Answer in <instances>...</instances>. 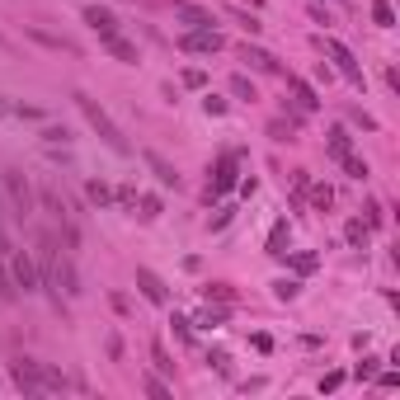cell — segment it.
<instances>
[{
    "label": "cell",
    "mask_w": 400,
    "mask_h": 400,
    "mask_svg": "<svg viewBox=\"0 0 400 400\" xmlns=\"http://www.w3.org/2000/svg\"><path fill=\"white\" fill-rule=\"evenodd\" d=\"M76 104H80L85 123H90L94 132H99V141H104L108 151H118V155H127V151H132V146H127V137L118 132V123H113V118H108L104 108H99V99H90V94H76Z\"/></svg>",
    "instance_id": "obj_1"
},
{
    "label": "cell",
    "mask_w": 400,
    "mask_h": 400,
    "mask_svg": "<svg viewBox=\"0 0 400 400\" xmlns=\"http://www.w3.org/2000/svg\"><path fill=\"white\" fill-rule=\"evenodd\" d=\"M321 52L335 62V71L349 80V85H363V66H358V57H354L344 43H339V38H321Z\"/></svg>",
    "instance_id": "obj_2"
},
{
    "label": "cell",
    "mask_w": 400,
    "mask_h": 400,
    "mask_svg": "<svg viewBox=\"0 0 400 400\" xmlns=\"http://www.w3.org/2000/svg\"><path fill=\"white\" fill-rule=\"evenodd\" d=\"M221 47H226V38L217 29H188L184 38H179V52H188V57H212Z\"/></svg>",
    "instance_id": "obj_3"
},
{
    "label": "cell",
    "mask_w": 400,
    "mask_h": 400,
    "mask_svg": "<svg viewBox=\"0 0 400 400\" xmlns=\"http://www.w3.org/2000/svg\"><path fill=\"white\" fill-rule=\"evenodd\" d=\"M236 174H240V160H236V155L226 151V155H221V160L212 165V179H207V202L221 198L226 188H236Z\"/></svg>",
    "instance_id": "obj_4"
},
{
    "label": "cell",
    "mask_w": 400,
    "mask_h": 400,
    "mask_svg": "<svg viewBox=\"0 0 400 400\" xmlns=\"http://www.w3.org/2000/svg\"><path fill=\"white\" fill-rule=\"evenodd\" d=\"M0 179H5V193H10V202H15V212L24 217V212L33 207V188H29V179H24L19 169H5Z\"/></svg>",
    "instance_id": "obj_5"
},
{
    "label": "cell",
    "mask_w": 400,
    "mask_h": 400,
    "mask_svg": "<svg viewBox=\"0 0 400 400\" xmlns=\"http://www.w3.org/2000/svg\"><path fill=\"white\" fill-rule=\"evenodd\" d=\"M10 278H15V288H24V292H38V269H33V259L24 250H10Z\"/></svg>",
    "instance_id": "obj_6"
},
{
    "label": "cell",
    "mask_w": 400,
    "mask_h": 400,
    "mask_svg": "<svg viewBox=\"0 0 400 400\" xmlns=\"http://www.w3.org/2000/svg\"><path fill=\"white\" fill-rule=\"evenodd\" d=\"M10 382H15L24 396H38V391H43V382H38V363H33V358H15V363H10Z\"/></svg>",
    "instance_id": "obj_7"
},
{
    "label": "cell",
    "mask_w": 400,
    "mask_h": 400,
    "mask_svg": "<svg viewBox=\"0 0 400 400\" xmlns=\"http://www.w3.org/2000/svg\"><path fill=\"white\" fill-rule=\"evenodd\" d=\"M174 19L188 24V29H212L217 24L212 10H202V5H193V0H174Z\"/></svg>",
    "instance_id": "obj_8"
},
{
    "label": "cell",
    "mask_w": 400,
    "mask_h": 400,
    "mask_svg": "<svg viewBox=\"0 0 400 400\" xmlns=\"http://www.w3.org/2000/svg\"><path fill=\"white\" fill-rule=\"evenodd\" d=\"M288 94H292V108H302V113H316L321 108V94L311 90L302 76H288Z\"/></svg>",
    "instance_id": "obj_9"
},
{
    "label": "cell",
    "mask_w": 400,
    "mask_h": 400,
    "mask_svg": "<svg viewBox=\"0 0 400 400\" xmlns=\"http://www.w3.org/2000/svg\"><path fill=\"white\" fill-rule=\"evenodd\" d=\"M240 62H250L254 71H269V76H283L278 57H273V52H264V47H254V43H240Z\"/></svg>",
    "instance_id": "obj_10"
},
{
    "label": "cell",
    "mask_w": 400,
    "mask_h": 400,
    "mask_svg": "<svg viewBox=\"0 0 400 400\" xmlns=\"http://www.w3.org/2000/svg\"><path fill=\"white\" fill-rule=\"evenodd\" d=\"M85 24H90L99 38H118V15L104 10V5H90V10H85Z\"/></svg>",
    "instance_id": "obj_11"
},
{
    "label": "cell",
    "mask_w": 400,
    "mask_h": 400,
    "mask_svg": "<svg viewBox=\"0 0 400 400\" xmlns=\"http://www.w3.org/2000/svg\"><path fill=\"white\" fill-rule=\"evenodd\" d=\"M137 288H141V297H146V302H155V307H165V302H169L165 283H160L151 269H137Z\"/></svg>",
    "instance_id": "obj_12"
},
{
    "label": "cell",
    "mask_w": 400,
    "mask_h": 400,
    "mask_svg": "<svg viewBox=\"0 0 400 400\" xmlns=\"http://www.w3.org/2000/svg\"><path fill=\"white\" fill-rule=\"evenodd\" d=\"M288 240H292V226H288V221H283V217H278L273 221V231H269V254H273V259H288Z\"/></svg>",
    "instance_id": "obj_13"
},
{
    "label": "cell",
    "mask_w": 400,
    "mask_h": 400,
    "mask_svg": "<svg viewBox=\"0 0 400 400\" xmlns=\"http://www.w3.org/2000/svg\"><path fill=\"white\" fill-rule=\"evenodd\" d=\"M104 52L113 57V62H123V66H137V47L127 43L123 33H118V38H104Z\"/></svg>",
    "instance_id": "obj_14"
},
{
    "label": "cell",
    "mask_w": 400,
    "mask_h": 400,
    "mask_svg": "<svg viewBox=\"0 0 400 400\" xmlns=\"http://www.w3.org/2000/svg\"><path fill=\"white\" fill-rule=\"evenodd\" d=\"M146 165H151V169H155V179H160V184H165V188H179V169L169 165L165 155H155V151H146Z\"/></svg>",
    "instance_id": "obj_15"
},
{
    "label": "cell",
    "mask_w": 400,
    "mask_h": 400,
    "mask_svg": "<svg viewBox=\"0 0 400 400\" xmlns=\"http://www.w3.org/2000/svg\"><path fill=\"white\" fill-rule=\"evenodd\" d=\"M5 254H10V245L0 240V302H15L19 288H15V278H10V269H5Z\"/></svg>",
    "instance_id": "obj_16"
},
{
    "label": "cell",
    "mask_w": 400,
    "mask_h": 400,
    "mask_svg": "<svg viewBox=\"0 0 400 400\" xmlns=\"http://www.w3.org/2000/svg\"><path fill=\"white\" fill-rule=\"evenodd\" d=\"M368 236H372V226L368 221H363V217H354V221H349V226H344V240H349V245H368Z\"/></svg>",
    "instance_id": "obj_17"
},
{
    "label": "cell",
    "mask_w": 400,
    "mask_h": 400,
    "mask_svg": "<svg viewBox=\"0 0 400 400\" xmlns=\"http://www.w3.org/2000/svg\"><path fill=\"white\" fill-rule=\"evenodd\" d=\"M372 24H377V29H396V10H391V0H372Z\"/></svg>",
    "instance_id": "obj_18"
},
{
    "label": "cell",
    "mask_w": 400,
    "mask_h": 400,
    "mask_svg": "<svg viewBox=\"0 0 400 400\" xmlns=\"http://www.w3.org/2000/svg\"><path fill=\"white\" fill-rule=\"evenodd\" d=\"M339 165H344V174H349V179H368V174H372L368 160H363V155H354V151H349V155H339Z\"/></svg>",
    "instance_id": "obj_19"
},
{
    "label": "cell",
    "mask_w": 400,
    "mask_h": 400,
    "mask_svg": "<svg viewBox=\"0 0 400 400\" xmlns=\"http://www.w3.org/2000/svg\"><path fill=\"white\" fill-rule=\"evenodd\" d=\"M349 151H354V137H349L344 127H335V132H330V155L339 160V155H349Z\"/></svg>",
    "instance_id": "obj_20"
},
{
    "label": "cell",
    "mask_w": 400,
    "mask_h": 400,
    "mask_svg": "<svg viewBox=\"0 0 400 400\" xmlns=\"http://www.w3.org/2000/svg\"><path fill=\"white\" fill-rule=\"evenodd\" d=\"M38 382H43V391H66V377L57 368H43V363H38Z\"/></svg>",
    "instance_id": "obj_21"
},
{
    "label": "cell",
    "mask_w": 400,
    "mask_h": 400,
    "mask_svg": "<svg viewBox=\"0 0 400 400\" xmlns=\"http://www.w3.org/2000/svg\"><path fill=\"white\" fill-rule=\"evenodd\" d=\"M307 193H311V207H321V212L335 202V188L330 184H307Z\"/></svg>",
    "instance_id": "obj_22"
},
{
    "label": "cell",
    "mask_w": 400,
    "mask_h": 400,
    "mask_svg": "<svg viewBox=\"0 0 400 400\" xmlns=\"http://www.w3.org/2000/svg\"><path fill=\"white\" fill-rule=\"evenodd\" d=\"M85 193H90V202H94V207H104V202L113 198V188H108L104 179H90V184H85Z\"/></svg>",
    "instance_id": "obj_23"
},
{
    "label": "cell",
    "mask_w": 400,
    "mask_h": 400,
    "mask_svg": "<svg viewBox=\"0 0 400 400\" xmlns=\"http://www.w3.org/2000/svg\"><path fill=\"white\" fill-rule=\"evenodd\" d=\"M297 292H302V283H297V278H278V283H273V297H278V302H292Z\"/></svg>",
    "instance_id": "obj_24"
},
{
    "label": "cell",
    "mask_w": 400,
    "mask_h": 400,
    "mask_svg": "<svg viewBox=\"0 0 400 400\" xmlns=\"http://www.w3.org/2000/svg\"><path fill=\"white\" fill-rule=\"evenodd\" d=\"M202 292H207V302H236V288H231V283H207Z\"/></svg>",
    "instance_id": "obj_25"
},
{
    "label": "cell",
    "mask_w": 400,
    "mask_h": 400,
    "mask_svg": "<svg viewBox=\"0 0 400 400\" xmlns=\"http://www.w3.org/2000/svg\"><path fill=\"white\" fill-rule=\"evenodd\" d=\"M316 264H321V254H316V250H302V254H292V269H297V273H316Z\"/></svg>",
    "instance_id": "obj_26"
},
{
    "label": "cell",
    "mask_w": 400,
    "mask_h": 400,
    "mask_svg": "<svg viewBox=\"0 0 400 400\" xmlns=\"http://www.w3.org/2000/svg\"><path fill=\"white\" fill-rule=\"evenodd\" d=\"M151 358H155V372H165V377H174V363H169V354H165V344H160V339L151 344Z\"/></svg>",
    "instance_id": "obj_27"
},
{
    "label": "cell",
    "mask_w": 400,
    "mask_h": 400,
    "mask_svg": "<svg viewBox=\"0 0 400 400\" xmlns=\"http://www.w3.org/2000/svg\"><path fill=\"white\" fill-rule=\"evenodd\" d=\"M269 132H273V141H297V123H292V118H288V123H283V118L269 123Z\"/></svg>",
    "instance_id": "obj_28"
},
{
    "label": "cell",
    "mask_w": 400,
    "mask_h": 400,
    "mask_svg": "<svg viewBox=\"0 0 400 400\" xmlns=\"http://www.w3.org/2000/svg\"><path fill=\"white\" fill-rule=\"evenodd\" d=\"M231 15H236V19H240V29H245V33H250V38H254V33H259V29H264V24H259V19H254V15H250L245 5H236Z\"/></svg>",
    "instance_id": "obj_29"
},
{
    "label": "cell",
    "mask_w": 400,
    "mask_h": 400,
    "mask_svg": "<svg viewBox=\"0 0 400 400\" xmlns=\"http://www.w3.org/2000/svg\"><path fill=\"white\" fill-rule=\"evenodd\" d=\"M169 330H174V339H179V344H193V321L174 316V321H169Z\"/></svg>",
    "instance_id": "obj_30"
},
{
    "label": "cell",
    "mask_w": 400,
    "mask_h": 400,
    "mask_svg": "<svg viewBox=\"0 0 400 400\" xmlns=\"http://www.w3.org/2000/svg\"><path fill=\"white\" fill-rule=\"evenodd\" d=\"M231 94H236V99H259V90H254L245 76H231Z\"/></svg>",
    "instance_id": "obj_31"
},
{
    "label": "cell",
    "mask_w": 400,
    "mask_h": 400,
    "mask_svg": "<svg viewBox=\"0 0 400 400\" xmlns=\"http://www.w3.org/2000/svg\"><path fill=\"white\" fill-rule=\"evenodd\" d=\"M137 207H141V221H155V217H160V198H151V193H146V198H137Z\"/></svg>",
    "instance_id": "obj_32"
},
{
    "label": "cell",
    "mask_w": 400,
    "mask_h": 400,
    "mask_svg": "<svg viewBox=\"0 0 400 400\" xmlns=\"http://www.w3.org/2000/svg\"><path fill=\"white\" fill-rule=\"evenodd\" d=\"M193 325H202V330H212V325H226V311H212V302H207V311H202Z\"/></svg>",
    "instance_id": "obj_33"
},
{
    "label": "cell",
    "mask_w": 400,
    "mask_h": 400,
    "mask_svg": "<svg viewBox=\"0 0 400 400\" xmlns=\"http://www.w3.org/2000/svg\"><path fill=\"white\" fill-rule=\"evenodd\" d=\"M141 391H146V396H155V400H169V386L160 382V377H146V382H141Z\"/></svg>",
    "instance_id": "obj_34"
},
{
    "label": "cell",
    "mask_w": 400,
    "mask_h": 400,
    "mask_svg": "<svg viewBox=\"0 0 400 400\" xmlns=\"http://www.w3.org/2000/svg\"><path fill=\"white\" fill-rule=\"evenodd\" d=\"M377 363H382V358H363V363L354 368V377L358 382H372V377H377Z\"/></svg>",
    "instance_id": "obj_35"
},
{
    "label": "cell",
    "mask_w": 400,
    "mask_h": 400,
    "mask_svg": "<svg viewBox=\"0 0 400 400\" xmlns=\"http://www.w3.org/2000/svg\"><path fill=\"white\" fill-rule=\"evenodd\" d=\"M184 85H188V90H202V85H207V71H202V66H188V71H184Z\"/></svg>",
    "instance_id": "obj_36"
},
{
    "label": "cell",
    "mask_w": 400,
    "mask_h": 400,
    "mask_svg": "<svg viewBox=\"0 0 400 400\" xmlns=\"http://www.w3.org/2000/svg\"><path fill=\"white\" fill-rule=\"evenodd\" d=\"M202 108H207V118H221V113H226V99H217V94H207V99H202Z\"/></svg>",
    "instance_id": "obj_37"
},
{
    "label": "cell",
    "mask_w": 400,
    "mask_h": 400,
    "mask_svg": "<svg viewBox=\"0 0 400 400\" xmlns=\"http://www.w3.org/2000/svg\"><path fill=\"white\" fill-rule=\"evenodd\" d=\"M339 386H344V372H325V377H321V391H325V396L339 391Z\"/></svg>",
    "instance_id": "obj_38"
},
{
    "label": "cell",
    "mask_w": 400,
    "mask_h": 400,
    "mask_svg": "<svg viewBox=\"0 0 400 400\" xmlns=\"http://www.w3.org/2000/svg\"><path fill=\"white\" fill-rule=\"evenodd\" d=\"M113 198H118V202H123V207H132V212H137V188H118V193H113Z\"/></svg>",
    "instance_id": "obj_39"
},
{
    "label": "cell",
    "mask_w": 400,
    "mask_h": 400,
    "mask_svg": "<svg viewBox=\"0 0 400 400\" xmlns=\"http://www.w3.org/2000/svg\"><path fill=\"white\" fill-rule=\"evenodd\" d=\"M349 118H354L358 127H368V132H377V118H372V113H363V108H354V113H349Z\"/></svg>",
    "instance_id": "obj_40"
},
{
    "label": "cell",
    "mask_w": 400,
    "mask_h": 400,
    "mask_svg": "<svg viewBox=\"0 0 400 400\" xmlns=\"http://www.w3.org/2000/svg\"><path fill=\"white\" fill-rule=\"evenodd\" d=\"M292 184H297V193H307V184H311V174H307V169H292Z\"/></svg>",
    "instance_id": "obj_41"
},
{
    "label": "cell",
    "mask_w": 400,
    "mask_h": 400,
    "mask_svg": "<svg viewBox=\"0 0 400 400\" xmlns=\"http://www.w3.org/2000/svg\"><path fill=\"white\" fill-rule=\"evenodd\" d=\"M207 363H212L217 372H231V358H226V354H212V358H207Z\"/></svg>",
    "instance_id": "obj_42"
},
{
    "label": "cell",
    "mask_w": 400,
    "mask_h": 400,
    "mask_svg": "<svg viewBox=\"0 0 400 400\" xmlns=\"http://www.w3.org/2000/svg\"><path fill=\"white\" fill-rule=\"evenodd\" d=\"M339 5H344V0H339Z\"/></svg>",
    "instance_id": "obj_43"
}]
</instances>
